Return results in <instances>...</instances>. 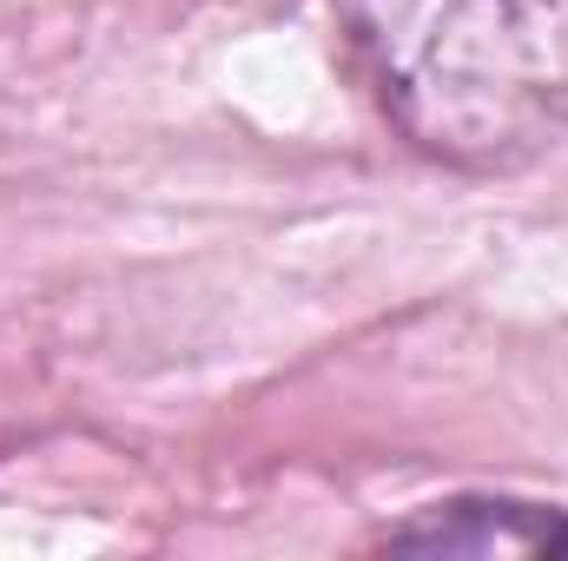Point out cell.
<instances>
[{"mask_svg": "<svg viewBox=\"0 0 568 561\" xmlns=\"http://www.w3.org/2000/svg\"><path fill=\"white\" fill-rule=\"evenodd\" d=\"M397 133L509 172L568 133V0H344Z\"/></svg>", "mask_w": 568, "mask_h": 561, "instance_id": "obj_1", "label": "cell"}, {"mask_svg": "<svg viewBox=\"0 0 568 561\" xmlns=\"http://www.w3.org/2000/svg\"><path fill=\"white\" fill-rule=\"evenodd\" d=\"M384 549L463 561H568V509L523 496H449L397 522Z\"/></svg>", "mask_w": 568, "mask_h": 561, "instance_id": "obj_2", "label": "cell"}]
</instances>
